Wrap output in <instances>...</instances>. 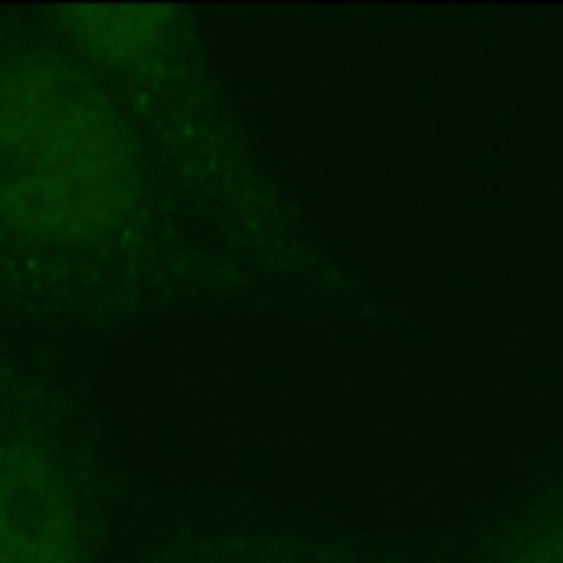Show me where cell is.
Returning <instances> with one entry per match:
<instances>
[{
  "label": "cell",
  "instance_id": "obj_2",
  "mask_svg": "<svg viewBox=\"0 0 563 563\" xmlns=\"http://www.w3.org/2000/svg\"><path fill=\"white\" fill-rule=\"evenodd\" d=\"M109 82L191 218L254 271L300 323L386 330L402 310L323 241L271 162L211 46L181 7H40Z\"/></svg>",
  "mask_w": 563,
  "mask_h": 563
},
{
  "label": "cell",
  "instance_id": "obj_1",
  "mask_svg": "<svg viewBox=\"0 0 563 563\" xmlns=\"http://www.w3.org/2000/svg\"><path fill=\"white\" fill-rule=\"evenodd\" d=\"M191 313L290 320L43 10L0 7V333L96 366L109 343Z\"/></svg>",
  "mask_w": 563,
  "mask_h": 563
},
{
  "label": "cell",
  "instance_id": "obj_3",
  "mask_svg": "<svg viewBox=\"0 0 563 563\" xmlns=\"http://www.w3.org/2000/svg\"><path fill=\"white\" fill-rule=\"evenodd\" d=\"M132 478L92 366L0 333V563H106Z\"/></svg>",
  "mask_w": 563,
  "mask_h": 563
},
{
  "label": "cell",
  "instance_id": "obj_4",
  "mask_svg": "<svg viewBox=\"0 0 563 563\" xmlns=\"http://www.w3.org/2000/svg\"><path fill=\"white\" fill-rule=\"evenodd\" d=\"M432 541L366 531L254 492L162 488L125 495L106 563H429Z\"/></svg>",
  "mask_w": 563,
  "mask_h": 563
},
{
  "label": "cell",
  "instance_id": "obj_5",
  "mask_svg": "<svg viewBox=\"0 0 563 563\" xmlns=\"http://www.w3.org/2000/svg\"><path fill=\"white\" fill-rule=\"evenodd\" d=\"M429 563H563V452L435 538Z\"/></svg>",
  "mask_w": 563,
  "mask_h": 563
}]
</instances>
